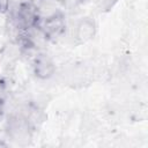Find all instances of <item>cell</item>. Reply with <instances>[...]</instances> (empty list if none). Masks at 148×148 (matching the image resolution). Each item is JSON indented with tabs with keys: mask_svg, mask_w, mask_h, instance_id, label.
<instances>
[{
	"mask_svg": "<svg viewBox=\"0 0 148 148\" xmlns=\"http://www.w3.org/2000/svg\"><path fill=\"white\" fill-rule=\"evenodd\" d=\"M42 20V15L34 1H25L18 5L15 14V21L17 28L21 30H29L38 27Z\"/></svg>",
	"mask_w": 148,
	"mask_h": 148,
	"instance_id": "1",
	"label": "cell"
},
{
	"mask_svg": "<svg viewBox=\"0 0 148 148\" xmlns=\"http://www.w3.org/2000/svg\"><path fill=\"white\" fill-rule=\"evenodd\" d=\"M66 27L65 15L60 10H56L54 13L43 17L38 24V28L45 39H56L61 37L66 31Z\"/></svg>",
	"mask_w": 148,
	"mask_h": 148,
	"instance_id": "2",
	"label": "cell"
},
{
	"mask_svg": "<svg viewBox=\"0 0 148 148\" xmlns=\"http://www.w3.org/2000/svg\"><path fill=\"white\" fill-rule=\"evenodd\" d=\"M7 134L17 145H27L31 140L34 128L29 125L24 117H12L7 123Z\"/></svg>",
	"mask_w": 148,
	"mask_h": 148,
	"instance_id": "3",
	"label": "cell"
},
{
	"mask_svg": "<svg viewBox=\"0 0 148 148\" xmlns=\"http://www.w3.org/2000/svg\"><path fill=\"white\" fill-rule=\"evenodd\" d=\"M32 71L37 79L49 80L56 73V65L53 60L46 54H37L32 62Z\"/></svg>",
	"mask_w": 148,
	"mask_h": 148,
	"instance_id": "4",
	"label": "cell"
},
{
	"mask_svg": "<svg viewBox=\"0 0 148 148\" xmlns=\"http://www.w3.org/2000/svg\"><path fill=\"white\" fill-rule=\"evenodd\" d=\"M96 23L90 17H82L75 25V39L77 43H87L96 35Z\"/></svg>",
	"mask_w": 148,
	"mask_h": 148,
	"instance_id": "5",
	"label": "cell"
},
{
	"mask_svg": "<svg viewBox=\"0 0 148 148\" xmlns=\"http://www.w3.org/2000/svg\"><path fill=\"white\" fill-rule=\"evenodd\" d=\"M10 0H0V13H6L9 9Z\"/></svg>",
	"mask_w": 148,
	"mask_h": 148,
	"instance_id": "6",
	"label": "cell"
},
{
	"mask_svg": "<svg viewBox=\"0 0 148 148\" xmlns=\"http://www.w3.org/2000/svg\"><path fill=\"white\" fill-rule=\"evenodd\" d=\"M64 2V6L68 7V8H73V7H76V5L80 2V0H62Z\"/></svg>",
	"mask_w": 148,
	"mask_h": 148,
	"instance_id": "7",
	"label": "cell"
},
{
	"mask_svg": "<svg viewBox=\"0 0 148 148\" xmlns=\"http://www.w3.org/2000/svg\"><path fill=\"white\" fill-rule=\"evenodd\" d=\"M3 112H5V101L2 97H0V119L3 116Z\"/></svg>",
	"mask_w": 148,
	"mask_h": 148,
	"instance_id": "8",
	"label": "cell"
}]
</instances>
